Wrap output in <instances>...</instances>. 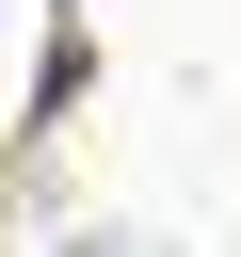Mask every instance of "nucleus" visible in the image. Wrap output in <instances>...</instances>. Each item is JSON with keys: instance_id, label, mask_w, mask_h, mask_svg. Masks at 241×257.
Instances as JSON below:
<instances>
[{"instance_id": "obj_1", "label": "nucleus", "mask_w": 241, "mask_h": 257, "mask_svg": "<svg viewBox=\"0 0 241 257\" xmlns=\"http://www.w3.org/2000/svg\"><path fill=\"white\" fill-rule=\"evenodd\" d=\"M80 257H161V241H80Z\"/></svg>"}]
</instances>
